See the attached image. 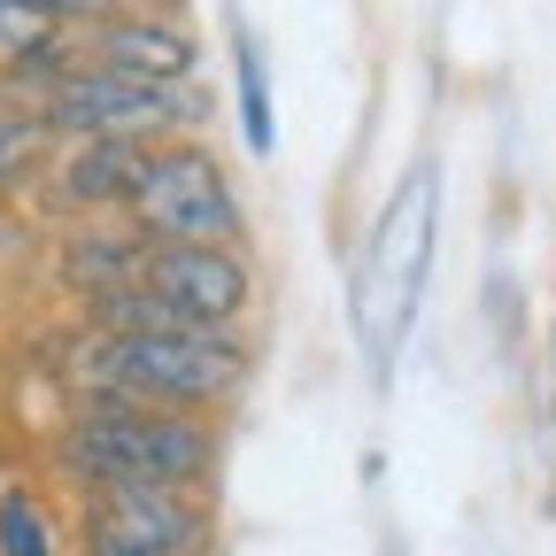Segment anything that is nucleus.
<instances>
[{
    "mask_svg": "<svg viewBox=\"0 0 556 556\" xmlns=\"http://www.w3.org/2000/svg\"><path fill=\"white\" fill-rule=\"evenodd\" d=\"M201 548H208V495L109 486L78 510V556H201Z\"/></svg>",
    "mask_w": 556,
    "mask_h": 556,
    "instance_id": "423d86ee",
    "label": "nucleus"
},
{
    "mask_svg": "<svg viewBox=\"0 0 556 556\" xmlns=\"http://www.w3.org/2000/svg\"><path fill=\"white\" fill-rule=\"evenodd\" d=\"M93 62L101 70H116V78H139V86H170V93H186V78H193V62H201V39L178 24V16H93Z\"/></svg>",
    "mask_w": 556,
    "mask_h": 556,
    "instance_id": "6e6552de",
    "label": "nucleus"
},
{
    "mask_svg": "<svg viewBox=\"0 0 556 556\" xmlns=\"http://www.w3.org/2000/svg\"><path fill=\"white\" fill-rule=\"evenodd\" d=\"M0 201H9V186H0Z\"/></svg>",
    "mask_w": 556,
    "mask_h": 556,
    "instance_id": "dca6fc26",
    "label": "nucleus"
},
{
    "mask_svg": "<svg viewBox=\"0 0 556 556\" xmlns=\"http://www.w3.org/2000/svg\"><path fill=\"white\" fill-rule=\"evenodd\" d=\"M47 148H54L47 116H31V109H0V186L24 178V170H39Z\"/></svg>",
    "mask_w": 556,
    "mask_h": 556,
    "instance_id": "4468645a",
    "label": "nucleus"
},
{
    "mask_svg": "<svg viewBox=\"0 0 556 556\" xmlns=\"http://www.w3.org/2000/svg\"><path fill=\"white\" fill-rule=\"evenodd\" d=\"M433 240H441V163H409L402 186L387 193V208L371 217V240L356 255V287H348V317H356V348L371 387L394 379L417 302L433 278Z\"/></svg>",
    "mask_w": 556,
    "mask_h": 556,
    "instance_id": "f257e3e1",
    "label": "nucleus"
},
{
    "mask_svg": "<svg viewBox=\"0 0 556 556\" xmlns=\"http://www.w3.org/2000/svg\"><path fill=\"white\" fill-rule=\"evenodd\" d=\"M54 139L86 148V139H124V148H170L178 124L201 116V93H170V86H139V78H116L101 62H78L62 78V93L39 109Z\"/></svg>",
    "mask_w": 556,
    "mask_h": 556,
    "instance_id": "39448f33",
    "label": "nucleus"
},
{
    "mask_svg": "<svg viewBox=\"0 0 556 556\" xmlns=\"http://www.w3.org/2000/svg\"><path fill=\"white\" fill-rule=\"evenodd\" d=\"M70 39V16L62 9H31V0H0V78L24 62H39L47 47Z\"/></svg>",
    "mask_w": 556,
    "mask_h": 556,
    "instance_id": "ddd939ff",
    "label": "nucleus"
},
{
    "mask_svg": "<svg viewBox=\"0 0 556 556\" xmlns=\"http://www.w3.org/2000/svg\"><path fill=\"white\" fill-rule=\"evenodd\" d=\"M232 101H240V139L248 155L263 163L278 148V109H270V62H263V39L248 24H232Z\"/></svg>",
    "mask_w": 556,
    "mask_h": 556,
    "instance_id": "9b49d317",
    "label": "nucleus"
},
{
    "mask_svg": "<svg viewBox=\"0 0 556 556\" xmlns=\"http://www.w3.org/2000/svg\"><path fill=\"white\" fill-rule=\"evenodd\" d=\"M155 148H124V139H86L54 163V193L70 208H131L139 193V170H148Z\"/></svg>",
    "mask_w": 556,
    "mask_h": 556,
    "instance_id": "9d476101",
    "label": "nucleus"
},
{
    "mask_svg": "<svg viewBox=\"0 0 556 556\" xmlns=\"http://www.w3.org/2000/svg\"><path fill=\"white\" fill-rule=\"evenodd\" d=\"M70 379L86 402L208 417L248 387V340L240 332H86L70 356Z\"/></svg>",
    "mask_w": 556,
    "mask_h": 556,
    "instance_id": "f03ea898",
    "label": "nucleus"
},
{
    "mask_svg": "<svg viewBox=\"0 0 556 556\" xmlns=\"http://www.w3.org/2000/svg\"><path fill=\"white\" fill-rule=\"evenodd\" d=\"M541 448H548V510H556V325H548V356H541Z\"/></svg>",
    "mask_w": 556,
    "mask_h": 556,
    "instance_id": "2eb2a0df",
    "label": "nucleus"
},
{
    "mask_svg": "<svg viewBox=\"0 0 556 556\" xmlns=\"http://www.w3.org/2000/svg\"><path fill=\"white\" fill-rule=\"evenodd\" d=\"M217 426L178 409H124V402H78V417L54 433V471L78 495H109V486H178L201 495L217 479Z\"/></svg>",
    "mask_w": 556,
    "mask_h": 556,
    "instance_id": "7ed1b4c3",
    "label": "nucleus"
},
{
    "mask_svg": "<svg viewBox=\"0 0 556 556\" xmlns=\"http://www.w3.org/2000/svg\"><path fill=\"white\" fill-rule=\"evenodd\" d=\"M139 278H148V240H139L131 225H86L78 240L62 248V287L78 294L86 309L131 294Z\"/></svg>",
    "mask_w": 556,
    "mask_h": 556,
    "instance_id": "1a4fd4ad",
    "label": "nucleus"
},
{
    "mask_svg": "<svg viewBox=\"0 0 556 556\" xmlns=\"http://www.w3.org/2000/svg\"><path fill=\"white\" fill-rule=\"evenodd\" d=\"M0 556H62V518L24 479L0 486Z\"/></svg>",
    "mask_w": 556,
    "mask_h": 556,
    "instance_id": "f8f14e48",
    "label": "nucleus"
},
{
    "mask_svg": "<svg viewBox=\"0 0 556 556\" xmlns=\"http://www.w3.org/2000/svg\"><path fill=\"white\" fill-rule=\"evenodd\" d=\"M139 294H155L170 317H186L201 332H240V317L255 302V270L240 248H148Z\"/></svg>",
    "mask_w": 556,
    "mask_h": 556,
    "instance_id": "0eeeda50",
    "label": "nucleus"
},
{
    "mask_svg": "<svg viewBox=\"0 0 556 556\" xmlns=\"http://www.w3.org/2000/svg\"><path fill=\"white\" fill-rule=\"evenodd\" d=\"M124 225L148 248H240V232H248L240 193L201 139H170V148L148 155Z\"/></svg>",
    "mask_w": 556,
    "mask_h": 556,
    "instance_id": "20e7f679",
    "label": "nucleus"
}]
</instances>
